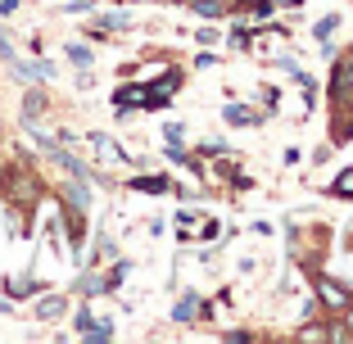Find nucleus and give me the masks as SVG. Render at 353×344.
<instances>
[{
    "instance_id": "obj_10",
    "label": "nucleus",
    "mask_w": 353,
    "mask_h": 344,
    "mask_svg": "<svg viewBox=\"0 0 353 344\" xmlns=\"http://www.w3.org/2000/svg\"><path fill=\"white\" fill-rule=\"evenodd\" d=\"M222 114H227V123H254V114H250V109H240V105H227Z\"/></svg>"
},
{
    "instance_id": "obj_15",
    "label": "nucleus",
    "mask_w": 353,
    "mask_h": 344,
    "mask_svg": "<svg viewBox=\"0 0 353 344\" xmlns=\"http://www.w3.org/2000/svg\"><path fill=\"white\" fill-rule=\"evenodd\" d=\"M199 14H204V19H213V14H222V5H218V0H204V5H199Z\"/></svg>"
},
{
    "instance_id": "obj_18",
    "label": "nucleus",
    "mask_w": 353,
    "mask_h": 344,
    "mask_svg": "<svg viewBox=\"0 0 353 344\" xmlns=\"http://www.w3.org/2000/svg\"><path fill=\"white\" fill-rule=\"evenodd\" d=\"M349 322H353V308H349Z\"/></svg>"
},
{
    "instance_id": "obj_14",
    "label": "nucleus",
    "mask_w": 353,
    "mask_h": 344,
    "mask_svg": "<svg viewBox=\"0 0 353 344\" xmlns=\"http://www.w3.org/2000/svg\"><path fill=\"white\" fill-rule=\"evenodd\" d=\"M344 86H353V63H349V73H335V91H344Z\"/></svg>"
},
{
    "instance_id": "obj_3",
    "label": "nucleus",
    "mask_w": 353,
    "mask_h": 344,
    "mask_svg": "<svg viewBox=\"0 0 353 344\" xmlns=\"http://www.w3.org/2000/svg\"><path fill=\"white\" fill-rule=\"evenodd\" d=\"M91 145H95V154H100V163H123V150H118L104 132H95V136H91Z\"/></svg>"
},
{
    "instance_id": "obj_16",
    "label": "nucleus",
    "mask_w": 353,
    "mask_h": 344,
    "mask_svg": "<svg viewBox=\"0 0 353 344\" xmlns=\"http://www.w3.org/2000/svg\"><path fill=\"white\" fill-rule=\"evenodd\" d=\"M0 59H5V63H14V45L5 41V37H0Z\"/></svg>"
},
{
    "instance_id": "obj_8",
    "label": "nucleus",
    "mask_w": 353,
    "mask_h": 344,
    "mask_svg": "<svg viewBox=\"0 0 353 344\" xmlns=\"http://www.w3.org/2000/svg\"><path fill=\"white\" fill-rule=\"evenodd\" d=\"M77 290H82V294H104V290H109V285H104L100 276H95V272H86V276H82V285H77Z\"/></svg>"
},
{
    "instance_id": "obj_5",
    "label": "nucleus",
    "mask_w": 353,
    "mask_h": 344,
    "mask_svg": "<svg viewBox=\"0 0 353 344\" xmlns=\"http://www.w3.org/2000/svg\"><path fill=\"white\" fill-rule=\"evenodd\" d=\"M317 290H322V299L331 303V308H344V303H349V294H344V290H340V285H335V281H322V285H317Z\"/></svg>"
},
{
    "instance_id": "obj_6",
    "label": "nucleus",
    "mask_w": 353,
    "mask_h": 344,
    "mask_svg": "<svg viewBox=\"0 0 353 344\" xmlns=\"http://www.w3.org/2000/svg\"><path fill=\"white\" fill-rule=\"evenodd\" d=\"M132 190H150V195H163L168 177H132Z\"/></svg>"
},
{
    "instance_id": "obj_12",
    "label": "nucleus",
    "mask_w": 353,
    "mask_h": 344,
    "mask_svg": "<svg viewBox=\"0 0 353 344\" xmlns=\"http://www.w3.org/2000/svg\"><path fill=\"white\" fill-rule=\"evenodd\" d=\"M68 59H73V63H82V68H86V63H91V50H86V45H68Z\"/></svg>"
},
{
    "instance_id": "obj_7",
    "label": "nucleus",
    "mask_w": 353,
    "mask_h": 344,
    "mask_svg": "<svg viewBox=\"0 0 353 344\" xmlns=\"http://www.w3.org/2000/svg\"><path fill=\"white\" fill-rule=\"evenodd\" d=\"M340 28V14H331V19H322L317 23V28H312V37H317V41H331V32Z\"/></svg>"
},
{
    "instance_id": "obj_1",
    "label": "nucleus",
    "mask_w": 353,
    "mask_h": 344,
    "mask_svg": "<svg viewBox=\"0 0 353 344\" xmlns=\"http://www.w3.org/2000/svg\"><path fill=\"white\" fill-rule=\"evenodd\" d=\"M114 105L123 109V114L127 109H150V86H123V91L114 95Z\"/></svg>"
},
{
    "instance_id": "obj_9",
    "label": "nucleus",
    "mask_w": 353,
    "mask_h": 344,
    "mask_svg": "<svg viewBox=\"0 0 353 344\" xmlns=\"http://www.w3.org/2000/svg\"><path fill=\"white\" fill-rule=\"evenodd\" d=\"M331 190H335V195H349V199H353V168L335 177V186H331Z\"/></svg>"
},
{
    "instance_id": "obj_17",
    "label": "nucleus",
    "mask_w": 353,
    "mask_h": 344,
    "mask_svg": "<svg viewBox=\"0 0 353 344\" xmlns=\"http://www.w3.org/2000/svg\"><path fill=\"white\" fill-rule=\"evenodd\" d=\"M19 10V0H0V14H14Z\"/></svg>"
},
{
    "instance_id": "obj_13",
    "label": "nucleus",
    "mask_w": 353,
    "mask_h": 344,
    "mask_svg": "<svg viewBox=\"0 0 353 344\" xmlns=\"http://www.w3.org/2000/svg\"><path fill=\"white\" fill-rule=\"evenodd\" d=\"M104 28H127V23H132V19H127V14H104Z\"/></svg>"
},
{
    "instance_id": "obj_11",
    "label": "nucleus",
    "mask_w": 353,
    "mask_h": 344,
    "mask_svg": "<svg viewBox=\"0 0 353 344\" xmlns=\"http://www.w3.org/2000/svg\"><path fill=\"white\" fill-rule=\"evenodd\" d=\"M10 294H14V299H28V294H32V281H28V276H19V281H10Z\"/></svg>"
},
{
    "instance_id": "obj_4",
    "label": "nucleus",
    "mask_w": 353,
    "mask_h": 344,
    "mask_svg": "<svg viewBox=\"0 0 353 344\" xmlns=\"http://www.w3.org/2000/svg\"><path fill=\"white\" fill-rule=\"evenodd\" d=\"M41 114H46V95L28 91V100H23V123H37Z\"/></svg>"
},
{
    "instance_id": "obj_2",
    "label": "nucleus",
    "mask_w": 353,
    "mask_h": 344,
    "mask_svg": "<svg viewBox=\"0 0 353 344\" xmlns=\"http://www.w3.org/2000/svg\"><path fill=\"white\" fill-rule=\"evenodd\" d=\"M63 313H68V303H63L59 294H46V299H37V317H41V322H59Z\"/></svg>"
}]
</instances>
